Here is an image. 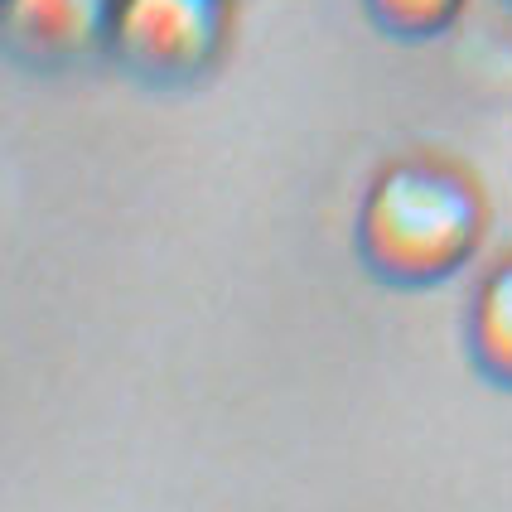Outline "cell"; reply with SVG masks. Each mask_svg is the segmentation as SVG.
<instances>
[{
	"label": "cell",
	"instance_id": "obj_1",
	"mask_svg": "<svg viewBox=\"0 0 512 512\" xmlns=\"http://www.w3.org/2000/svg\"><path fill=\"white\" fill-rule=\"evenodd\" d=\"M488 232L479 179L445 155H401L368 179L353 213V247L377 281L426 290L459 276Z\"/></svg>",
	"mask_w": 512,
	"mask_h": 512
},
{
	"label": "cell",
	"instance_id": "obj_2",
	"mask_svg": "<svg viewBox=\"0 0 512 512\" xmlns=\"http://www.w3.org/2000/svg\"><path fill=\"white\" fill-rule=\"evenodd\" d=\"M232 0H116L107 54L145 87H189L223 58Z\"/></svg>",
	"mask_w": 512,
	"mask_h": 512
},
{
	"label": "cell",
	"instance_id": "obj_3",
	"mask_svg": "<svg viewBox=\"0 0 512 512\" xmlns=\"http://www.w3.org/2000/svg\"><path fill=\"white\" fill-rule=\"evenodd\" d=\"M116 0H5V49L29 68L107 54Z\"/></svg>",
	"mask_w": 512,
	"mask_h": 512
},
{
	"label": "cell",
	"instance_id": "obj_4",
	"mask_svg": "<svg viewBox=\"0 0 512 512\" xmlns=\"http://www.w3.org/2000/svg\"><path fill=\"white\" fill-rule=\"evenodd\" d=\"M469 358L488 382L512 387V256L493 261L469 295Z\"/></svg>",
	"mask_w": 512,
	"mask_h": 512
},
{
	"label": "cell",
	"instance_id": "obj_5",
	"mask_svg": "<svg viewBox=\"0 0 512 512\" xmlns=\"http://www.w3.org/2000/svg\"><path fill=\"white\" fill-rule=\"evenodd\" d=\"M363 5H368L372 25L392 39H406V44L445 34L469 10V0H363Z\"/></svg>",
	"mask_w": 512,
	"mask_h": 512
}]
</instances>
